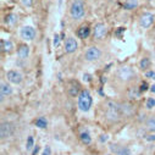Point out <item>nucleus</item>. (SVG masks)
Masks as SVG:
<instances>
[{"instance_id": "nucleus-1", "label": "nucleus", "mask_w": 155, "mask_h": 155, "mask_svg": "<svg viewBox=\"0 0 155 155\" xmlns=\"http://www.w3.org/2000/svg\"><path fill=\"white\" fill-rule=\"evenodd\" d=\"M92 104H93V99H92L91 93L87 89L82 91L78 95V107H80V110L87 112L92 107Z\"/></svg>"}, {"instance_id": "nucleus-2", "label": "nucleus", "mask_w": 155, "mask_h": 155, "mask_svg": "<svg viewBox=\"0 0 155 155\" xmlns=\"http://www.w3.org/2000/svg\"><path fill=\"white\" fill-rule=\"evenodd\" d=\"M106 117L110 121H117L121 117V111H120V106L119 104H116L114 101H107L106 104Z\"/></svg>"}, {"instance_id": "nucleus-3", "label": "nucleus", "mask_w": 155, "mask_h": 155, "mask_svg": "<svg viewBox=\"0 0 155 155\" xmlns=\"http://www.w3.org/2000/svg\"><path fill=\"white\" fill-rule=\"evenodd\" d=\"M71 16L74 20H81L84 16V5L82 0H73V3L71 4Z\"/></svg>"}, {"instance_id": "nucleus-4", "label": "nucleus", "mask_w": 155, "mask_h": 155, "mask_svg": "<svg viewBox=\"0 0 155 155\" xmlns=\"http://www.w3.org/2000/svg\"><path fill=\"white\" fill-rule=\"evenodd\" d=\"M134 76H136V73H134L133 68H131V67H128V66L121 67V68H119V71H117V77H119L121 81H124V82L132 81Z\"/></svg>"}, {"instance_id": "nucleus-5", "label": "nucleus", "mask_w": 155, "mask_h": 155, "mask_svg": "<svg viewBox=\"0 0 155 155\" xmlns=\"http://www.w3.org/2000/svg\"><path fill=\"white\" fill-rule=\"evenodd\" d=\"M14 133V126L10 122H3L2 126H0V136H2V139L9 138L11 137Z\"/></svg>"}, {"instance_id": "nucleus-6", "label": "nucleus", "mask_w": 155, "mask_h": 155, "mask_svg": "<svg viewBox=\"0 0 155 155\" xmlns=\"http://www.w3.org/2000/svg\"><path fill=\"white\" fill-rule=\"evenodd\" d=\"M106 32H107L106 26H105L104 23H98V25H95V27H94L93 35H94L95 39L100 41V39H103V38L106 35Z\"/></svg>"}, {"instance_id": "nucleus-7", "label": "nucleus", "mask_w": 155, "mask_h": 155, "mask_svg": "<svg viewBox=\"0 0 155 155\" xmlns=\"http://www.w3.org/2000/svg\"><path fill=\"white\" fill-rule=\"evenodd\" d=\"M100 55H101V53L97 47H91L86 51V60L87 61H95L100 58Z\"/></svg>"}, {"instance_id": "nucleus-8", "label": "nucleus", "mask_w": 155, "mask_h": 155, "mask_svg": "<svg viewBox=\"0 0 155 155\" xmlns=\"http://www.w3.org/2000/svg\"><path fill=\"white\" fill-rule=\"evenodd\" d=\"M6 78L9 82L14 83V84H20L22 82V74L18 72V71H15V70H11L6 73Z\"/></svg>"}, {"instance_id": "nucleus-9", "label": "nucleus", "mask_w": 155, "mask_h": 155, "mask_svg": "<svg viewBox=\"0 0 155 155\" xmlns=\"http://www.w3.org/2000/svg\"><path fill=\"white\" fill-rule=\"evenodd\" d=\"M21 37L26 41H32L35 37V29L31 26H26L21 29Z\"/></svg>"}, {"instance_id": "nucleus-10", "label": "nucleus", "mask_w": 155, "mask_h": 155, "mask_svg": "<svg viewBox=\"0 0 155 155\" xmlns=\"http://www.w3.org/2000/svg\"><path fill=\"white\" fill-rule=\"evenodd\" d=\"M153 23H154V15L147 12V14H143V15L140 16L139 25H140L143 28H149Z\"/></svg>"}, {"instance_id": "nucleus-11", "label": "nucleus", "mask_w": 155, "mask_h": 155, "mask_svg": "<svg viewBox=\"0 0 155 155\" xmlns=\"http://www.w3.org/2000/svg\"><path fill=\"white\" fill-rule=\"evenodd\" d=\"M110 149L116 154V155H131V150L127 147H119L116 144H111Z\"/></svg>"}, {"instance_id": "nucleus-12", "label": "nucleus", "mask_w": 155, "mask_h": 155, "mask_svg": "<svg viewBox=\"0 0 155 155\" xmlns=\"http://www.w3.org/2000/svg\"><path fill=\"white\" fill-rule=\"evenodd\" d=\"M77 49V42L74 38H67L66 42H65V50L66 53L71 54V53H74Z\"/></svg>"}, {"instance_id": "nucleus-13", "label": "nucleus", "mask_w": 155, "mask_h": 155, "mask_svg": "<svg viewBox=\"0 0 155 155\" xmlns=\"http://www.w3.org/2000/svg\"><path fill=\"white\" fill-rule=\"evenodd\" d=\"M119 106H120V111H121V115H124V116H131L132 114H133V106L131 105V104H128V103H122V104H119Z\"/></svg>"}, {"instance_id": "nucleus-14", "label": "nucleus", "mask_w": 155, "mask_h": 155, "mask_svg": "<svg viewBox=\"0 0 155 155\" xmlns=\"http://www.w3.org/2000/svg\"><path fill=\"white\" fill-rule=\"evenodd\" d=\"M0 93H2V100L8 97V95H11L12 94V88L10 84L8 83H2V88H0Z\"/></svg>"}, {"instance_id": "nucleus-15", "label": "nucleus", "mask_w": 155, "mask_h": 155, "mask_svg": "<svg viewBox=\"0 0 155 155\" xmlns=\"http://www.w3.org/2000/svg\"><path fill=\"white\" fill-rule=\"evenodd\" d=\"M28 54H29V48H28L26 44L20 45V48H18V50H17V55H18V58L22 59V60H25V59L28 58Z\"/></svg>"}, {"instance_id": "nucleus-16", "label": "nucleus", "mask_w": 155, "mask_h": 155, "mask_svg": "<svg viewBox=\"0 0 155 155\" xmlns=\"http://www.w3.org/2000/svg\"><path fill=\"white\" fill-rule=\"evenodd\" d=\"M77 34H78V37L81 38V39H86V38H88L89 34H91V29L87 26H82L78 29V32H77Z\"/></svg>"}, {"instance_id": "nucleus-17", "label": "nucleus", "mask_w": 155, "mask_h": 155, "mask_svg": "<svg viewBox=\"0 0 155 155\" xmlns=\"http://www.w3.org/2000/svg\"><path fill=\"white\" fill-rule=\"evenodd\" d=\"M80 86L77 84V83H71L70 87H68V94L71 97H77V95H80Z\"/></svg>"}, {"instance_id": "nucleus-18", "label": "nucleus", "mask_w": 155, "mask_h": 155, "mask_svg": "<svg viewBox=\"0 0 155 155\" xmlns=\"http://www.w3.org/2000/svg\"><path fill=\"white\" fill-rule=\"evenodd\" d=\"M140 89H138L137 87H132V88H130L128 89V93H127V95H128V98L130 99H139V97H140Z\"/></svg>"}, {"instance_id": "nucleus-19", "label": "nucleus", "mask_w": 155, "mask_h": 155, "mask_svg": "<svg viewBox=\"0 0 155 155\" xmlns=\"http://www.w3.org/2000/svg\"><path fill=\"white\" fill-rule=\"evenodd\" d=\"M145 126H147V130L150 131V132H155V116H150V117L145 122Z\"/></svg>"}, {"instance_id": "nucleus-20", "label": "nucleus", "mask_w": 155, "mask_h": 155, "mask_svg": "<svg viewBox=\"0 0 155 155\" xmlns=\"http://www.w3.org/2000/svg\"><path fill=\"white\" fill-rule=\"evenodd\" d=\"M34 125H35L37 127H39V128H47L48 122H47V120H45L44 117H38V119L34 121Z\"/></svg>"}, {"instance_id": "nucleus-21", "label": "nucleus", "mask_w": 155, "mask_h": 155, "mask_svg": "<svg viewBox=\"0 0 155 155\" xmlns=\"http://www.w3.org/2000/svg\"><path fill=\"white\" fill-rule=\"evenodd\" d=\"M2 49H3V51H11L12 50V44H11V42L10 41H2Z\"/></svg>"}, {"instance_id": "nucleus-22", "label": "nucleus", "mask_w": 155, "mask_h": 155, "mask_svg": "<svg viewBox=\"0 0 155 155\" xmlns=\"http://www.w3.org/2000/svg\"><path fill=\"white\" fill-rule=\"evenodd\" d=\"M81 140H82L84 144H91L92 138H91V136H89L88 132H82V133H81Z\"/></svg>"}, {"instance_id": "nucleus-23", "label": "nucleus", "mask_w": 155, "mask_h": 155, "mask_svg": "<svg viewBox=\"0 0 155 155\" xmlns=\"http://www.w3.org/2000/svg\"><path fill=\"white\" fill-rule=\"evenodd\" d=\"M124 6H125V9H128V10L134 9L137 6V0H126V3L124 4Z\"/></svg>"}, {"instance_id": "nucleus-24", "label": "nucleus", "mask_w": 155, "mask_h": 155, "mask_svg": "<svg viewBox=\"0 0 155 155\" xmlns=\"http://www.w3.org/2000/svg\"><path fill=\"white\" fill-rule=\"evenodd\" d=\"M149 66H150V60H149L148 58H144V59L140 60V62H139V67H140L142 70H147Z\"/></svg>"}, {"instance_id": "nucleus-25", "label": "nucleus", "mask_w": 155, "mask_h": 155, "mask_svg": "<svg viewBox=\"0 0 155 155\" xmlns=\"http://www.w3.org/2000/svg\"><path fill=\"white\" fill-rule=\"evenodd\" d=\"M16 22H17V16L15 14L8 15V17H6V23L8 25H15Z\"/></svg>"}, {"instance_id": "nucleus-26", "label": "nucleus", "mask_w": 155, "mask_h": 155, "mask_svg": "<svg viewBox=\"0 0 155 155\" xmlns=\"http://www.w3.org/2000/svg\"><path fill=\"white\" fill-rule=\"evenodd\" d=\"M153 107H155V98H148L147 109H153Z\"/></svg>"}, {"instance_id": "nucleus-27", "label": "nucleus", "mask_w": 155, "mask_h": 155, "mask_svg": "<svg viewBox=\"0 0 155 155\" xmlns=\"http://www.w3.org/2000/svg\"><path fill=\"white\" fill-rule=\"evenodd\" d=\"M34 145H33V137H28V139H27V144H26V148H27V150H31L32 148H33Z\"/></svg>"}, {"instance_id": "nucleus-28", "label": "nucleus", "mask_w": 155, "mask_h": 155, "mask_svg": "<svg viewBox=\"0 0 155 155\" xmlns=\"http://www.w3.org/2000/svg\"><path fill=\"white\" fill-rule=\"evenodd\" d=\"M145 76L148 77V78H153V80H155V71H148V72L145 73Z\"/></svg>"}, {"instance_id": "nucleus-29", "label": "nucleus", "mask_w": 155, "mask_h": 155, "mask_svg": "<svg viewBox=\"0 0 155 155\" xmlns=\"http://www.w3.org/2000/svg\"><path fill=\"white\" fill-rule=\"evenodd\" d=\"M21 2H22V4H23L25 6H27V8L32 6V4H33V0H21Z\"/></svg>"}, {"instance_id": "nucleus-30", "label": "nucleus", "mask_w": 155, "mask_h": 155, "mask_svg": "<svg viewBox=\"0 0 155 155\" xmlns=\"http://www.w3.org/2000/svg\"><path fill=\"white\" fill-rule=\"evenodd\" d=\"M59 42H60V37H59V34H55L54 35V47H58Z\"/></svg>"}, {"instance_id": "nucleus-31", "label": "nucleus", "mask_w": 155, "mask_h": 155, "mask_svg": "<svg viewBox=\"0 0 155 155\" xmlns=\"http://www.w3.org/2000/svg\"><path fill=\"white\" fill-rule=\"evenodd\" d=\"M139 89H140V92H145V91L148 89V84H147L145 82H143V83L140 84V88H139Z\"/></svg>"}, {"instance_id": "nucleus-32", "label": "nucleus", "mask_w": 155, "mask_h": 155, "mask_svg": "<svg viewBox=\"0 0 155 155\" xmlns=\"http://www.w3.org/2000/svg\"><path fill=\"white\" fill-rule=\"evenodd\" d=\"M50 153H51L50 147H45V149H44V151H43V155H50Z\"/></svg>"}, {"instance_id": "nucleus-33", "label": "nucleus", "mask_w": 155, "mask_h": 155, "mask_svg": "<svg viewBox=\"0 0 155 155\" xmlns=\"http://www.w3.org/2000/svg\"><path fill=\"white\" fill-rule=\"evenodd\" d=\"M125 32V28H119L117 31H116V35L117 37H121V34Z\"/></svg>"}, {"instance_id": "nucleus-34", "label": "nucleus", "mask_w": 155, "mask_h": 155, "mask_svg": "<svg viewBox=\"0 0 155 155\" xmlns=\"http://www.w3.org/2000/svg\"><path fill=\"white\" fill-rule=\"evenodd\" d=\"M106 140H107V136H106V134H101V136H100V142L104 143V142H106Z\"/></svg>"}, {"instance_id": "nucleus-35", "label": "nucleus", "mask_w": 155, "mask_h": 155, "mask_svg": "<svg viewBox=\"0 0 155 155\" xmlns=\"http://www.w3.org/2000/svg\"><path fill=\"white\" fill-rule=\"evenodd\" d=\"M147 140H149V142L155 140V134H150V136H148V137H147Z\"/></svg>"}, {"instance_id": "nucleus-36", "label": "nucleus", "mask_w": 155, "mask_h": 155, "mask_svg": "<svg viewBox=\"0 0 155 155\" xmlns=\"http://www.w3.org/2000/svg\"><path fill=\"white\" fill-rule=\"evenodd\" d=\"M83 77L86 78V81H91V76H89V74H84Z\"/></svg>"}, {"instance_id": "nucleus-37", "label": "nucleus", "mask_w": 155, "mask_h": 155, "mask_svg": "<svg viewBox=\"0 0 155 155\" xmlns=\"http://www.w3.org/2000/svg\"><path fill=\"white\" fill-rule=\"evenodd\" d=\"M150 91H151L153 93H155V84H153V86L150 87Z\"/></svg>"}, {"instance_id": "nucleus-38", "label": "nucleus", "mask_w": 155, "mask_h": 155, "mask_svg": "<svg viewBox=\"0 0 155 155\" xmlns=\"http://www.w3.org/2000/svg\"><path fill=\"white\" fill-rule=\"evenodd\" d=\"M149 2H153V0H149Z\"/></svg>"}]
</instances>
